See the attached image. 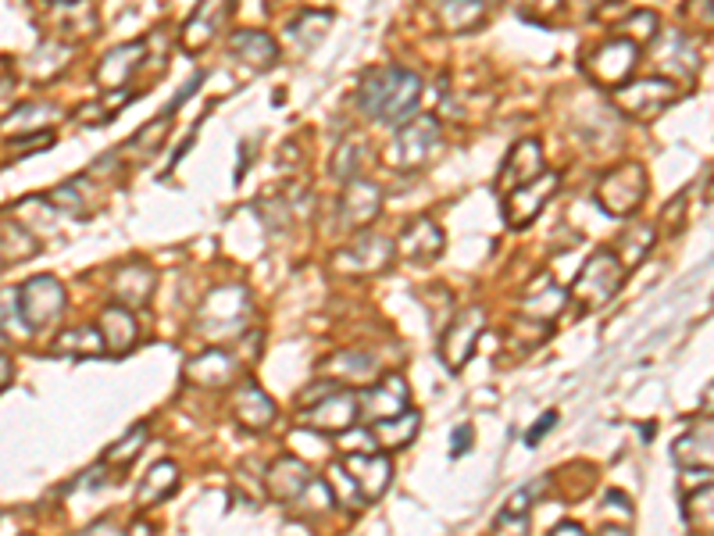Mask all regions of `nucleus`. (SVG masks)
I'll list each match as a JSON object with an SVG mask.
<instances>
[{"label":"nucleus","mask_w":714,"mask_h":536,"mask_svg":"<svg viewBox=\"0 0 714 536\" xmlns=\"http://www.w3.org/2000/svg\"><path fill=\"white\" fill-rule=\"evenodd\" d=\"M422 101V79L408 69H372L358 86L361 112L383 126H403Z\"/></svg>","instance_id":"f257e3e1"},{"label":"nucleus","mask_w":714,"mask_h":536,"mask_svg":"<svg viewBox=\"0 0 714 536\" xmlns=\"http://www.w3.org/2000/svg\"><path fill=\"white\" fill-rule=\"evenodd\" d=\"M443 147V129L433 115H414L403 126H397V137L386 147V165L397 172H414L429 165Z\"/></svg>","instance_id":"f03ea898"},{"label":"nucleus","mask_w":714,"mask_h":536,"mask_svg":"<svg viewBox=\"0 0 714 536\" xmlns=\"http://www.w3.org/2000/svg\"><path fill=\"white\" fill-rule=\"evenodd\" d=\"M625 272L629 268L622 265V258H618L614 250H597L575 279L572 293H575L578 307H583V312H597V307H604L618 290H622Z\"/></svg>","instance_id":"7ed1b4c3"},{"label":"nucleus","mask_w":714,"mask_h":536,"mask_svg":"<svg viewBox=\"0 0 714 536\" xmlns=\"http://www.w3.org/2000/svg\"><path fill=\"white\" fill-rule=\"evenodd\" d=\"M250 318V293L244 287H219L200 307L197 326L200 333H211V337H239L247 329Z\"/></svg>","instance_id":"20e7f679"},{"label":"nucleus","mask_w":714,"mask_h":536,"mask_svg":"<svg viewBox=\"0 0 714 536\" xmlns=\"http://www.w3.org/2000/svg\"><path fill=\"white\" fill-rule=\"evenodd\" d=\"M643 197H646V172H643V165H636V161H625V165L611 168L597 186V205L608 214H614V219L636 214Z\"/></svg>","instance_id":"39448f33"},{"label":"nucleus","mask_w":714,"mask_h":536,"mask_svg":"<svg viewBox=\"0 0 714 536\" xmlns=\"http://www.w3.org/2000/svg\"><path fill=\"white\" fill-rule=\"evenodd\" d=\"M397 254V244L389 236H379V233H361L350 240L347 247H340L332 254V268H340L347 276H375L389 268Z\"/></svg>","instance_id":"423d86ee"},{"label":"nucleus","mask_w":714,"mask_h":536,"mask_svg":"<svg viewBox=\"0 0 714 536\" xmlns=\"http://www.w3.org/2000/svg\"><path fill=\"white\" fill-rule=\"evenodd\" d=\"M482 329H487V312H482V304H471V307H465V312H457L450 326L443 329L440 358L447 361L450 372H457L471 358V351H476V343L482 337Z\"/></svg>","instance_id":"0eeeda50"},{"label":"nucleus","mask_w":714,"mask_h":536,"mask_svg":"<svg viewBox=\"0 0 714 536\" xmlns=\"http://www.w3.org/2000/svg\"><path fill=\"white\" fill-rule=\"evenodd\" d=\"M636 58H640L636 44H629L622 36H611V39H604L597 50L586 54V72L597 79L600 86H622L632 75V69H636Z\"/></svg>","instance_id":"6e6552de"},{"label":"nucleus","mask_w":714,"mask_h":536,"mask_svg":"<svg viewBox=\"0 0 714 536\" xmlns=\"http://www.w3.org/2000/svg\"><path fill=\"white\" fill-rule=\"evenodd\" d=\"M22 301V318L30 329L50 326L54 318L65 312V287L54 276H33L30 283L19 290Z\"/></svg>","instance_id":"1a4fd4ad"},{"label":"nucleus","mask_w":714,"mask_h":536,"mask_svg":"<svg viewBox=\"0 0 714 536\" xmlns=\"http://www.w3.org/2000/svg\"><path fill=\"white\" fill-rule=\"evenodd\" d=\"M408 400H411L408 383H403L400 375H383L379 383H372L358 394V411H361V419H368L375 426V422L397 419V415L408 411Z\"/></svg>","instance_id":"9d476101"},{"label":"nucleus","mask_w":714,"mask_h":536,"mask_svg":"<svg viewBox=\"0 0 714 536\" xmlns=\"http://www.w3.org/2000/svg\"><path fill=\"white\" fill-rule=\"evenodd\" d=\"M614 101L632 118H654L676 101V86H671L668 79H640V83H629L618 90Z\"/></svg>","instance_id":"9b49d317"},{"label":"nucleus","mask_w":714,"mask_h":536,"mask_svg":"<svg viewBox=\"0 0 714 536\" xmlns=\"http://www.w3.org/2000/svg\"><path fill=\"white\" fill-rule=\"evenodd\" d=\"M358 394H350V391H332L329 397H321L318 405H312V408H304V415L301 419L312 426V429H318V433H347L350 426L358 422Z\"/></svg>","instance_id":"f8f14e48"},{"label":"nucleus","mask_w":714,"mask_h":536,"mask_svg":"<svg viewBox=\"0 0 714 536\" xmlns=\"http://www.w3.org/2000/svg\"><path fill=\"white\" fill-rule=\"evenodd\" d=\"M558 176L554 172H543L540 179H532V183H525L518 186V190H511L507 200H504V211H507V225H515V230H522V225H529L536 214L543 211V205L550 197H554L558 190Z\"/></svg>","instance_id":"ddd939ff"},{"label":"nucleus","mask_w":714,"mask_h":536,"mask_svg":"<svg viewBox=\"0 0 714 536\" xmlns=\"http://www.w3.org/2000/svg\"><path fill=\"white\" fill-rule=\"evenodd\" d=\"M383 211V190L375 186L372 179H350L343 200H340V214H343V225L347 230H365Z\"/></svg>","instance_id":"4468645a"},{"label":"nucleus","mask_w":714,"mask_h":536,"mask_svg":"<svg viewBox=\"0 0 714 536\" xmlns=\"http://www.w3.org/2000/svg\"><path fill=\"white\" fill-rule=\"evenodd\" d=\"M347 473L354 476V482L365 493V501H379L389 479H394V465H389L386 454L379 451H361V454H347Z\"/></svg>","instance_id":"2eb2a0df"},{"label":"nucleus","mask_w":714,"mask_h":536,"mask_svg":"<svg viewBox=\"0 0 714 536\" xmlns=\"http://www.w3.org/2000/svg\"><path fill=\"white\" fill-rule=\"evenodd\" d=\"M671 458H676L686 473H690V468H711L714 473V415H707L704 422H697L690 433H682L676 440Z\"/></svg>","instance_id":"dca6fc26"},{"label":"nucleus","mask_w":714,"mask_h":536,"mask_svg":"<svg viewBox=\"0 0 714 536\" xmlns=\"http://www.w3.org/2000/svg\"><path fill=\"white\" fill-rule=\"evenodd\" d=\"M229 19V0H200L194 8V15L183 25V47L186 50H204L214 33L222 30V22Z\"/></svg>","instance_id":"f3484780"},{"label":"nucleus","mask_w":714,"mask_h":536,"mask_svg":"<svg viewBox=\"0 0 714 536\" xmlns=\"http://www.w3.org/2000/svg\"><path fill=\"white\" fill-rule=\"evenodd\" d=\"M233 415L236 422L244 429H254V433H261L276 422V400L268 397L261 386L254 383H239L236 394H233Z\"/></svg>","instance_id":"a211bd4d"},{"label":"nucleus","mask_w":714,"mask_h":536,"mask_svg":"<svg viewBox=\"0 0 714 536\" xmlns=\"http://www.w3.org/2000/svg\"><path fill=\"white\" fill-rule=\"evenodd\" d=\"M143 54L147 44H122V47H112L101 58L97 65V83L104 90H122L129 83V75L143 65Z\"/></svg>","instance_id":"6ab92c4d"},{"label":"nucleus","mask_w":714,"mask_h":536,"mask_svg":"<svg viewBox=\"0 0 714 536\" xmlns=\"http://www.w3.org/2000/svg\"><path fill=\"white\" fill-rule=\"evenodd\" d=\"M543 176V154H540V143L536 140H522L511 147V154L504 161V172H501V183L504 190H518V186L532 183Z\"/></svg>","instance_id":"aec40b11"},{"label":"nucleus","mask_w":714,"mask_h":536,"mask_svg":"<svg viewBox=\"0 0 714 536\" xmlns=\"http://www.w3.org/2000/svg\"><path fill=\"white\" fill-rule=\"evenodd\" d=\"M154 283H157V276L151 265H143V261L122 265L115 272V298L126 307H143L154 298Z\"/></svg>","instance_id":"412c9836"},{"label":"nucleus","mask_w":714,"mask_h":536,"mask_svg":"<svg viewBox=\"0 0 714 536\" xmlns=\"http://www.w3.org/2000/svg\"><path fill=\"white\" fill-rule=\"evenodd\" d=\"M101 337H104V347L112 354H126L132 343L140 340V326H137V315H132V307L126 304H112L101 312Z\"/></svg>","instance_id":"4be33fe9"},{"label":"nucleus","mask_w":714,"mask_h":536,"mask_svg":"<svg viewBox=\"0 0 714 536\" xmlns=\"http://www.w3.org/2000/svg\"><path fill=\"white\" fill-rule=\"evenodd\" d=\"M229 50H233V58H236L239 65H247L250 72H265V69H272L276 58H279L276 39L268 36V33H258V30H244V33H236L233 39H229Z\"/></svg>","instance_id":"5701e85b"},{"label":"nucleus","mask_w":714,"mask_h":536,"mask_svg":"<svg viewBox=\"0 0 714 536\" xmlns=\"http://www.w3.org/2000/svg\"><path fill=\"white\" fill-rule=\"evenodd\" d=\"M400 250H403V258H411V261H433L443 250V230L429 219V214H419V219L400 233Z\"/></svg>","instance_id":"b1692460"},{"label":"nucleus","mask_w":714,"mask_h":536,"mask_svg":"<svg viewBox=\"0 0 714 536\" xmlns=\"http://www.w3.org/2000/svg\"><path fill=\"white\" fill-rule=\"evenodd\" d=\"M236 358L225 354V351H204L197 354L194 361H186V380L194 386H229L236 380Z\"/></svg>","instance_id":"393cba45"},{"label":"nucleus","mask_w":714,"mask_h":536,"mask_svg":"<svg viewBox=\"0 0 714 536\" xmlns=\"http://www.w3.org/2000/svg\"><path fill=\"white\" fill-rule=\"evenodd\" d=\"M564 307H569V293H564L550 276H540V283L525 293V301H522V312L529 315L532 322H540V326L554 322Z\"/></svg>","instance_id":"a878e982"},{"label":"nucleus","mask_w":714,"mask_h":536,"mask_svg":"<svg viewBox=\"0 0 714 536\" xmlns=\"http://www.w3.org/2000/svg\"><path fill=\"white\" fill-rule=\"evenodd\" d=\"M312 482V473H307V465L301 458H279L272 468H268V493H272L276 501H296L304 493V487Z\"/></svg>","instance_id":"bb28decb"},{"label":"nucleus","mask_w":714,"mask_h":536,"mask_svg":"<svg viewBox=\"0 0 714 536\" xmlns=\"http://www.w3.org/2000/svg\"><path fill=\"white\" fill-rule=\"evenodd\" d=\"M58 112H54L50 104H19L15 112H11L4 123H0V132H4L8 140H25V137H36V132H44Z\"/></svg>","instance_id":"cd10ccee"},{"label":"nucleus","mask_w":714,"mask_h":536,"mask_svg":"<svg viewBox=\"0 0 714 536\" xmlns=\"http://www.w3.org/2000/svg\"><path fill=\"white\" fill-rule=\"evenodd\" d=\"M436 19L447 33H468L479 30L487 19V4L482 0H436Z\"/></svg>","instance_id":"c85d7f7f"},{"label":"nucleus","mask_w":714,"mask_h":536,"mask_svg":"<svg viewBox=\"0 0 714 536\" xmlns=\"http://www.w3.org/2000/svg\"><path fill=\"white\" fill-rule=\"evenodd\" d=\"M419 426H422V415L419 411H403L397 415V419H386V422H375V444L379 447H389V451H400V447H408L414 433H419Z\"/></svg>","instance_id":"c756f323"},{"label":"nucleus","mask_w":714,"mask_h":536,"mask_svg":"<svg viewBox=\"0 0 714 536\" xmlns=\"http://www.w3.org/2000/svg\"><path fill=\"white\" fill-rule=\"evenodd\" d=\"M175 487H179V468H175V462H157L151 473H147V479L140 482L137 501H140V508H151L157 501H165Z\"/></svg>","instance_id":"7c9ffc66"},{"label":"nucleus","mask_w":714,"mask_h":536,"mask_svg":"<svg viewBox=\"0 0 714 536\" xmlns=\"http://www.w3.org/2000/svg\"><path fill=\"white\" fill-rule=\"evenodd\" d=\"M54 351L58 354H75V358H97L104 354L107 347H104V337H101V329L97 326H75V329H65L58 343H54Z\"/></svg>","instance_id":"2f4dec72"},{"label":"nucleus","mask_w":714,"mask_h":536,"mask_svg":"<svg viewBox=\"0 0 714 536\" xmlns=\"http://www.w3.org/2000/svg\"><path fill=\"white\" fill-rule=\"evenodd\" d=\"M654 247V230L651 225H629V230L622 233V244L614 247V254L622 258V265L625 268H632V265H640L643 261V254Z\"/></svg>","instance_id":"473e14b6"},{"label":"nucleus","mask_w":714,"mask_h":536,"mask_svg":"<svg viewBox=\"0 0 714 536\" xmlns=\"http://www.w3.org/2000/svg\"><path fill=\"white\" fill-rule=\"evenodd\" d=\"M686 522H690L693 529L714 533V482L686 498Z\"/></svg>","instance_id":"72a5a7b5"},{"label":"nucleus","mask_w":714,"mask_h":536,"mask_svg":"<svg viewBox=\"0 0 714 536\" xmlns=\"http://www.w3.org/2000/svg\"><path fill=\"white\" fill-rule=\"evenodd\" d=\"M296 508H301V515L315 518V515H326L336 508V498H332V487L326 479H312L304 487V493L296 498Z\"/></svg>","instance_id":"f704fd0d"},{"label":"nucleus","mask_w":714,"mask_h":536,"mask_svg":"<svg viewBox=\"0 0 714 536\" xmlns=\"http://www.w3.org/2000/svg\"><path fill=\"white\" fill-rule=\"evenodd\" d=\"M72 58V47L69 44H58V39H47L44 47H36L33 50V58H30V69L39 72V65H47L44 69V79H54L61 69H65V61Z\"/></svg>","instance_id":"c9c22d12"},{"label":"nucleus","mask_w":714,"mask_h":536,"mask_svg":"<svg viewBox=\"0 0 714 536\" xmlns=\"http://www.w3.org/2000/svg\"><path fill=\"white\" fill-rule=\"evenodd\" d=\"M329 25H332V15H326V11H301V19L290 25V36H296V44L304 39V47H315L318 39L326 36Z\"/></svg>","instance_id":"e433bc0d"},{"label":"nucleus","mask_w":714,"mask_h":536,"mask_svg":"<svg viewBox=\"0 0 714 536\" xmlns=\"http://www.w3.org/2000/svg\"><path fill=\"white\" fill-rule=\"evenodd\" d=\"M361 154H365V143H361V140L340 143V151L332 154V176L343 179V183L358 179V168H361V161H365Z\"/></svg>","instance_id":"4c0bfd02"},{"label":"nucleus","mask_w":714,"mask_h":536,"mask_svg":"<svg viewBox=\"0 0 714 536\" xmlns=\"http://www.w3.org/2000/svg\"><path fill=\"white\" fill-rule=\"evenodd\" d=\"M372 358L368 354H358V351H343L340 358L332 361V375L336 380H343V383H365L368 375H372Z\"/></svg>","instance_id":"58836bf2"},{"label":"nucleus","mask_w":714,"mask_h":536,"mask_svg":"<svg viewBox=\"0 0 714 536\" xmlns=\"http://www.w3.org/2000/svg\"><path fill=\"white\" fill-rule=\"evenodd\" d=\"M326 482L332 487V498H340L343 504H350V508H361V504H365V493H361V487L354 482V476L347 473V465H329Z\"/></svg>","instance_id":"ea45409f"},{"label":"nucleus","mask_w":714,"mask_h":536,"mask_svg":"<svg viewBox=\"0 0 714 536\" xmlns=\"http://www.w3.org/2000/svg\"><path fill=\"white\" fill-rule=\"evenodd\" d=\"M147 436H151V429H147V426H137V429H132V433L122 436V444L107 447L104 465H126V462H132V458H137V454L147 447Z\"/></svg>","instance_id":"a19ab883"},{"label":"nucleus","mask_w":714,"mask_h":536,"mask_svg":"<svg viewBox=\"0 0 714 536\" xmlns=\"http://www.w3.org/2000/svg\"><path fill=\"white\" fill-rule=\"evenodd\" d=\"M622 39H629V44H646V39H654L657 36V15L654 11H636V15H629L622 22Z\"/></svg>","instance_id":"79ce46f5"},{"label":"nucleus","mask_w":714,"mask_h":536,"mask_svg":"<svg viewBox=\"0 0 714 536\" xmlns=\"http://www.w3.org/2000/svg\"><path fill=\"white\" fill-rule=\"evenodd\" d=\"M172 112H175V107H168V112L161 115V118H154V123H147V126L137 132V137H132V151H154V147L165 143L168 129H172V126H168V123H172Z\"/></svg>","instance_id":"37998d69"},{"label":"nucleus","mask_w":714,"mask_h":536,"mask_svg":"<svg viewBox=\"0 0 714 536\" xmlns=\"http://www.w3.org/2000/svg\"><path fill=\"white\" fill-rule=\"evenodd\" d=\"M83 186H79V179L75 183H65V186H58L47 200L50 205H58V211H75V214H90V208H86V200H83Z\"/></svg>","instance_id":"c03bdc74"},{"label":"nucleus","mask_w":714,"mask_h":536,"mask_svg":"<svg viewBox=\"0 0 714 536\" xmlns=\"http://www.w3.org/2000/svg\"><path fill=\"white\" fill-rule=\"evenodd\" d=\"M543 487H547V479L532 482V487L515 490V493H511V501L501 508V512H507V515H529V508H532V501H536V493H540Z\"/></svg>","instance_id":"a18cd8bd"},{"label":"nucleus","mask_w":714,"mask_h":536,"mask_svg":"<svg viewBox=\"0 0 714 536\" xmlns=\"http://www.w3.org/2000/svg\"><path fill=\"white\" fill-rule=\"evenodd\" d=\"M529 515H507L501 512V518H496V536H529Z\"/></svg>","instance_id":"49530a36"},{"label":"nucleus","mask_w":714,"mask_h":536,"mask_svg":"<svg viewBox=\"0 0 714 536\" xmlns=\"http://www.w3.org/2000/svg\"><path fill=\"white\" fill-rule=\"evenodd\" d=\"M554 422H558V411H550V415H543V419H540V422H536V426H532V433H529V436H525V444H529V447H536V444H540V436H543V433H547V429H550V426H554Z\"/></svg>","instance_id":"de8ad7c7"},{"label":"nucleus","mask_w":714,"mask_h":536,"mask_svg":"<svg viewBox=\"0 0 714 536\" xmlns=\"http://www.w3.org/2000/svg\"><path fill=\"white\" fill-rule=\"evenodd\" d=\"M79 536H129L122 526H115V522H97V526H90L86 533H79Z\"/></svg>","instance_id":"09e8293b"},{"label":"nucleus","mask_w":714,"mask_h":536,"mask_svg":"<svg viewBox=\"0 0 714 536\" xmlns=\"http://www.w3.org/2000/svg\"><path fill=\"white\" fill-rule=\"evenodd\" d=\"M561 4H564V0H525V8L536 11V15H554Z\"/></svg>","instance_id":"8fccbe9b"},{"label":"nucleus","mask_w":714,"mask_h":536,"mask_svg":"<svg viewBox=\"0 0 714 536\" xmlns=\"http://www.w3.org/2000/svg\"><path fill=\"white\" fill-rule=\"evenodd\" d=\"M468 440H471V426H457L454 429V454H465Z\"/></svg>","instance_id":"3c124183"},{"label":"nucleus","mask_w":714,"mask_h":536,"mask_svg":"<svg viewBox=\"0 0 714 536\" xmlns=\"http://www.w3.org/2000/svg\"><path fill=\"white\" fill-rule=\"evenodd\" d=\"M550 536H586V529H583V526H575V522H564V526H558Z\"/></svg>","instance_id":"603ef678"},{"label":"nucleus","mask_w":714,"mask_h":536,"mask_svg":"<svg viewBox=\"0 0 714 536\" xmlns=\"http://www.w3.org/2000/svg\"><path fill=\"white\" fill-rule=\"evenodd\" d=\"M597 536H632V533H629V526H622V522H611V526H604Z\"/></svg>","instance_id":"864d4df0"},{"label":"nucleus","mask_w":714,"mask_h":536,"mask_svg":"<svg viewBox=\"0 0 714 536\" xmlns=\"http://www.w3.org/2000/svg\"><path fill=\"white\" fill-rule=\"evenodd\" d=\"M564 4L575 8V11H583V15H589V11L600 4V0H564Z\"/></svg>","instance_id":"5fc2aeb1"},{"label":"nucleus","mask_w":714,"mask_h":536,"mask_svg":"<svg viewBox=\"0 0 714 536\" xmlns=\"http://www.w3.org/2000/svg\"><path fill=\"white\" fill-rule=\"evenodd\" d=\"M8 383H11V361L0 354V391H4Z\"/></svg>","instance_id":"6e6d98bb"},{"label":"nucleus","mask_w":714,"mask_h":536,"mask_svg":"<svg viewBox=\"0 0 714 536\" xmlns=\"http://www.w3.org/2000/svg\"><path fill=\"white\" fill-rule=\"evenodd\" d=\"M704 411H707V415H714V383H711V391L704 394Z\"/></svg>","instance_id":"4d7b16f0"},{"label":"nucleus","mask_w":714,"mask_h":536,"mask_svg":"<svg viewBox=\"0 0 714 536\" xmlns=\"http://www.w3.org/2000/svg\"><path fill=\"white\" fill-rule=\"evenodd\" d=\"M482 4H487V0H482Z\"/></svg>","instance_id":"13d9d810"}]
</instances>
